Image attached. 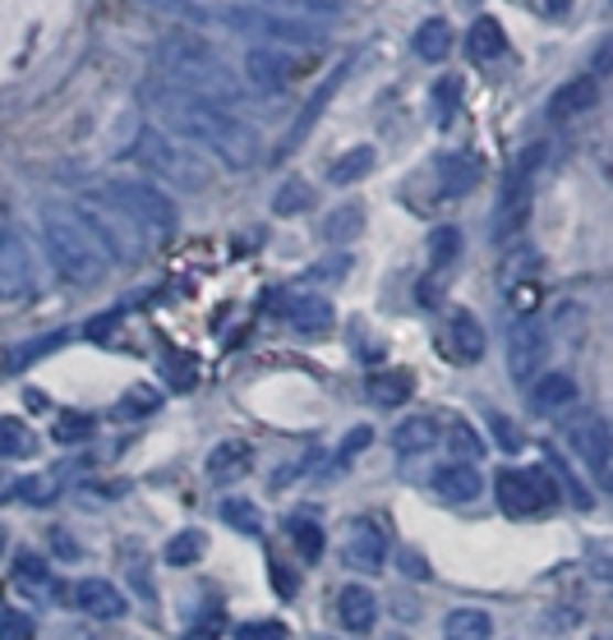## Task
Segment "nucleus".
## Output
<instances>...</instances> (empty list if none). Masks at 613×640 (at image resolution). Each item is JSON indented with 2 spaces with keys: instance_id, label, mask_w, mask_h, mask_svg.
<instances>
[{
  "instance_id": "42",
  "label": "nucleus",
  "mask_w": 613,
  "mask_h": 640,
  "mask_svg": "<svg viewBox=\"0 0 613 640\" xmlns=\"http://www.w3.org/2000/svg\"><path fill=\"white\" fill-rule=\"evenodd\" d=\"M162 10H185V0H158Z\"/></svg>"
},
{
  "instance_id": "29",
  "label": "nucleus",
  "mask_w": 613,
  "mask_h": 640,
  "mask_svg": "<svg viewBox=\"0 0 613 640\" xmlns=\"http://www.w3.org/2000/svg\"><path fill=\"white\" fill-rule=\"evenodd\" d=\"M374 171V148H355L346 152V158H337V166L327 171V181L332 185H351V181H361V175Z\"/></svg>"
},
{
  "instance_id": "22",
  "label": "nucleus",
  "mask_w": 613,
  "mask_h": 640,
  "mask_svg": "<svg viewBox=\"0 0 613 640\" xmlns=\"http://www.w3.org/2000/svg\"><path fill=\"white\" fill-rule=\"evenodd\" d=\"M577 401V382L568 373H540L535 378V392H530V405L535 411H563V405Z\"/></svg>"
},
{
  "instance_id": "13",
  "label": "nucleus",
  "mask_w": 613,
  "mask_h": 640,
  "mask_svg": "<svg viewBox=\"0 0 613 640\" xmlns=\"http://www.w3.org/2000/svg\"><path fill=\"white\" fill-rule=\"evenodd\" d=\"M595 97H600L595 74H577V79H568L563 88L549 97V120H577L581 111L595 107Z\"/></svg>"
},
{
  "instance_id": "41",
  "label": "nucleus",
  "mask_w": 613,
  "mask_h": 640,
  "mask_svg": "<svg viewBox=\"0 0 613 640\" xmlns=\"http://www.w3.org/2000/svg\"><path fill=\"white\" fill-rule=\"evenodd\" d=\"M6 640H29V622H19V618H6Z\"/></svg>"
},
{
  "instance_id": "10",
  "label": "nucleus",
  "mask_w": 613,
  "mask_h": 640,
  "mask_svg": "<svg viewBox=\"0 0 613 640\" xmlns=\"http://www.w3.org/2000/svg\"><path fill=\"white\" fill-rule=\"evenodd\" d=\"M304 65H295L287 51H268V46H259V51H249L245 56V74H249V84L259 88V93H282L295 74H300Z\"/></svg>"
},
{
  "instance_id": "27",
  "label": "nucleus",
  "mask_w": 613,
  "mask_h": 640,
  "mask_svg": "<svg viewBox=\"0 0 613 640\" xmlns=\"http://www.w3.org/2000/svg\"><path fill=\"white\" fill-rule=\"evenodd\" d=\"M222 521L232 525L236 534H249V540H259V534H264V511L254 502H245V498H226L222 502Z\"/></svg>"
},
{
  "instance_id": "35",
  "label": "nucleus",
  "mask_w": 613,
  "mask_h": 640,
  "mask_svg": "<svg viewBox=\"0 0 613 640\" xmlns=\"http://www.w3.org/2000/svg\"><path fill=\"white\" fill-rule=\"evenodd\" d=\"M236 640H287V627L282 622H240Z\"/></svg>"
},
{
  "instance_id": "19",
  "label": "nucleus",
  "mask_w": 613,
  "mask_h": 640,
  "mask_svg": "<svg viewBox=\"0 0 613 640\" xmlns=\"http://www.w3.org/2000/svg\"><path fill=\"white\" fill-rule=\"evenodd\" d=\"M74 599H79V608L88 612V618H120L125 612V595L111 581H84L79 590H74Z\"/></svg>"
},
{
  "instance_id": "14",
  "label": "nucleus",
  "mask_w": 613,
  "mask_h": 640,
  "mask_svg": "<svg viewBox=\"0 0 613 640\" xmlns=\"http://www.w3.org/2000/svg\"><path fill=\"white\" fill-rule=\"evenodd\" d=\"M337 622L346 631H355V636L374 631V622H378V599H374L369 585H346V590L337 595Z\"/></svg>"
},
{
  "instance_id": "23",
  "label": "nucleus",
  "mask_w": 613,
  "mask_h": 640,
  "mask_svg": "<svg viewBox=\"0 0 613 640\" xmlns=\"http://www.w3.org/2000/svg\"><path fill=\"white\" fill-rule=\"evenodd\" d=\"M411 46H416L420 61H443V56H452V23L448 19H424L420 29H416V37H411Z\"/></svg>"
},
{
  "instance_id": "5",
  "label": "nucleus",
  "mask_w": 613,
  "mask_h": 640,
  "mask_svg": "<svg viewBox=\"0 0 613 640\" xmlns=\"http://www.w3.org/2000/svg\"><path fill=\"white\" fill-rule=\"evenodd\" d=\"M545 162V143H530L513 175L503 185V198H498V217H494V240H513L517 230L530 221V203H535V166Z\"/></svg>"
},
{
  "instance_id": "7",
  "label": "nucleus",
  "mask_w": 613,
  "mask_h": 640,
  "mask_svg": "<svg viewBox=\"0 0 613 640\" xmlns=\"http://www.w3.org/2000/svg\"><path fill=\"white\" fill-rule=\"evenodd\" d=\"M545 350H549V337H545L540 318H535V314H517L513 332H507V369H513V378L517 382L540 378Z\"/></svg>"
},
{
  "instance_id": "40",
  "label": "nucleus",
  "mask_w": 613,
  "mask_h": 640,
  "mask_svg": "<svg viewBox=\"0 0 613 640\" xmlns=\"http://www.w3.org/2000/svg\"><path fill=\"white\" fill-rule=\"evenodd\" d=\"M595 69L604 74V69H613V33L600 42V51H595Z\"/></svg>"
},
{
  "instance_id": "4",
  "label": "nucleus",
  "mask_w": 613,
  "mask_h": 640,
  "mask_svg": "<svg viewBox=\"0 0 613 640\" xmlns=\"http://www.w3.org/2000/svg\"><path fill=\"white\" fill-rule=\"evenodd\" d=\"M51 249H56L61 272L69 281H79V286H93L107 272V253L74 217H51Z\"/></svg>"
},
{
  "instance_id": "18",
  "label": "nucleus",
  "mask_w": 613,
  "mask_h": 640,
  "mask_svg": "<svg viewBox=\"0 0 613 640\" xmlns=\"http://www.w3.org/2000/svg\"><path fill=\"white\" fill-rule=\"evenodd\" d=\"M369 401L374 405H406L416 392V373L411 369H383V373H369Z\"/></svg>"
},
{
  "instance_id": "37",
  "label": "nucleus",
  "mask_w": 613,
  "mask_h": 640,
  "mask_svg": "<svg viewBox=\"0 0 613 640\" xmlns=\"http://www.w3.org/2000/svg\"><path fill=\"white\" fill-rule=\"evenodd\" d=\"M433 101H439V120H448L452 107H456V79H443L439 88H433Z\"/></svg>"
},
{
  "instance_id": "32",
  "label": "nucleus",
  "mask_w": 613,
  "mask_h": 640,
  "mask_svg": "<svg viewBox=\"0 0 613 640\" xmlns=\"http://www.w3.org/2000/svg\"><path fill=\"white\" fill-rule=\"evenodd\" d=\"M545 456H549V475H558V479L568 484V493H572V502H577L581 511H591V507H595V498L581 489V484H577V475H568V466H563V460H558V452H553V447H545Z\"/></svg>"
},
{
  "instance_id": "2",
  "label": "nucleus",
  "mask_w": 613,
  "mask_h": 640,
  "mask_svg": "<svg viewBox=\"0 0 613 640\" xmlns=\"http://www.w3.org/2000/svg\"><path fill=\"white\" fill-rule=\"evenodd\" d=\"M162 51H166L175 88H185V93H194L203 101H217V107H226V101L236 97V79L213 61V51H203L194 42H166Z\"/></svg>"
},
{
  "instance_id": "20",
  "label": "nucleus",
  "mask_w": 613,
  "mask_h": 640,
  "mask_svg": "<svg viewBox=\"0 0 613 640\" xmlns=\"http://www.w3.org/2000/svg\"><path fill=\"white\" fill-rule=\"evenodd\" d=\"M448 341H452V355H456L462 365L484 360V327L475 323V314H452V323H448Z\"/></svg>"
},
{
  "instance_id": "15",
  "label": "nucleus",
  "mask_w": 613,
  "mask_h": 640,
  "mask_svg": "<svg viewBox=\"0 0 613 640\" xmlns=\"http://www.w3.org/2000/svg\"><path fill=\"white\" fill-rule=\"evenodd\" d=\"M466 56L480 61V65L507 56V33H503V23L494 14H480L471 29H466Z\"/></svg>"
},
{
  "instance_id": "24",
  "label": "nucleus",
  "mask_w": 613,
  "mask_h": 640,
  "mask_svg": "<svg viewBox=\"0 0 613 640\" xmlns=\"http://www.w3.org/2000/svg\"><path fill=\"white\" fill-rule=\"evenodd\" d=\"M490 636H494L490 612H480V608L448 612V640H490Z\"/></svg>"
},
{
  "instance_id": "16",
  "label": "nucleus",
  "mask_w": 613,
  "mask_h": 640,
  "mask_svg": "<svg viewBox=\"0 0 613 640\" xmlns=\"http://www.w3.org/2000/svg\"><path fill=\"white\" fill-rule=\"evenodd\" d=\"M249 456H254V447L240 443V438L217 443V447L208 452V479H213V484H236V479L249 470Z\"/></svg>"
},
{
  "instance_id": "33",
  "label": "nucleus",
  "mask_w": 613,
  "mask_h": 640,
  "mask_svg": "<svg viewBox=\"0 0 613 640\" xmlns=\"http://www.w3.org/2000/svg\"><path fill=\"white\" fill-rule=\"evenodd\" d=\"M452 452H456V456H466V460H480V456H484L480 433H475L471 424H456V429H452Z\"/></svg>"
},
{
  "instance_id": "9",
  "label": "nucleus",
  "mask_w": 613,
  "mask_h": 640,
  "mask_svg": "<svg viewBox=\"0 0 613 640\" xmlns=\"http://www.w3.org/2000/svg\"><path fill=\"white\" fill-rule=\"evenodd\" d=\"M116 198H125V213H130L148 236L166 240L175 230V208L166 203L162 189H148V185H116Z\"/></svg>"
},
{
  "instance_id": "38",
  "label": "nucleus",
  "mask_w": 613,
  "mask_h": 640,
  "mask_svg": "<svg viewBox=\"0 0 613 640\" xmlns=\"http://www.w3.org/2000/svg\"><path fill=\"white\" fill-rule=\"evenodd\" d=\"M490 424H494V438H498V443H503L507 452H517V447H521V438H517V429H513V420H503V415H494Z\"/></svg>"
},
{
  "instance_id": "36",
  "label": "nucleus",
  "mask_w": 613,
  "mask_h": 640,
  "mask_svg": "<svg viewBox=\"0 0 613 640\" xmlns=\"http://www.w3.org/2000/svg\"><path fill=\"white\" fill-rule=\"evenodd\" d=\"M369 443H374V433H369V429H355V433H346L342 447H337V466H346V460H351L355 452H365Z\"/></svg>"
},
{
  "instance_id": "28",
  "label": "nucleus",
  "mask_w": 613,
  "mask_h": 640,
  "mask_svg": "<svg viewBox=\"0 0 613 640\" xmlns=\"http://www.w3.org/2000/svg\"><path fill=\"white\" fill-rule=\"evenodd\" d=\"M203 549H208V534L181 530V534H171V544L162 549V557H166V567H194V562L203 557Z\"/></svg>"
},
{
  "instance_id": "34",
  "label": "nucleus",
  "mask_w": 613,
  "mask_h": 640,
  "mask_svg": "<svg viewBox=\"0 0 613 640\" xmlns=\"http://www.w3.org/2000/svg\"><path fill=\"white\" fill-rule=\"evenodd\" d=\"M304 203H310V189H304L300 181H291V185H282V189H277L272 208H277V213H300Z\"/></svg>"
},
{
  "instance_id": "11",
  "label": "nucleus",
  "mask_w": 613,
  "mask_h": 640,
  "mask_svg": "<svg viewBox=\"0 0 613 640\" xmlns=\"http://www.w3.org/2000/svg\"><path fill=\"white\" fill-rule=\"evenodd\" d=\"M346 562L355 572L378 576L383 567H388V534H383L374 521H355L351 540H346Z\"/></svg>"
},
{
  "instance_id": "30",
  "label": "nucleus",
  "mask_w": 613,
  "mask_h": 640,
  "mask_svg": "<svg viewBox=\"0 0 613 640\" xmlns=\"http://www.w3.org/2000/svg\"><path fill=\"white\" fill-rule=\"evenodd\" d=\"M361 226H365V213L355 208V203H346V208H337L323 221V236L327 240H355V236H361Z\"/></svg>"
},
{
  "instance_id": "1",
  "label": "nucleus",
  "mask_w": 613,
  "mask_h": 640,
  "mask_svg": "<svg viewBox=\"0 0 613 640\" xmlns=\"http://www.w3.org/2000/svg\"><path fill=\"white\" fill-rule=\"evenodd\" d=\"M158 111L171 116L175 130H185L203 148H213V158H222L226 166L245 171V166L259 162V139H254V130L226 107H217V101H203V97L171 84V88H158Z\"/></svg>"
},
{
  "instance_id": "6",
  "label": "nucleus",
  "mask_w": 613,
  "mask_h": 640,
  "mask_svg": "<svg viewBox=\"0 0 613 640\" xmlns=\"http://www.w3.org/2000/svg\"><path fill=\"white\" fill-rule=\"evenodd\" d=\"M494 493L507 517H535V511H549L558 498L549 470H498Z\"/></svg>"
},
{
  "instance_id": "31",
  "label": "nucleus",
  "mask_w": 613,
  "mask_h": 640,
  "mask_svg": "<svg viewBox=\"0 0 613 640\" xmlns=\"http://www.w3.org/2000/svg\"><path fill=\"white\" fill-rule=\"evenodd\" d=\"M456 249H462V236H456L452 226H439L429 236V259H433V268H448L456 259Z\"/></svg>"
},
{
  "instance_id": "17",
  "label": "nucleus",
  "mask_w": 613,
  "mask_h": 640,
  "mask_svg": "<svg viewBox=\"0 0 613 640\" xmlns=\"http://www.w3.org/2000/svg\"><path fill=\"white\" fill-rule=\"evenodd\" d=\"M433 443H439V420H429V415H411V420H401L392 429V452L397 456H420Z\"/></svg>"
},
{
  "instance_id": "3",
  "label": "nucleus",
  "mask_w": 613,
  "mask_h": 640,
  "mask_svg": "<svg viewBox=\"0 0 613 640\" xmlns=\"http://www.w3.org/2000/svg\"><path fill=\"white\" fill-rule=\"evenodd\" d=\"M135 152H139L143 166H152L175 189H203L208 185V162H203L198 152H190L181 139H171L166 130H148Z\"/></svg>"
},
{
  "instance_id": "12",
  "label": "nucleus",
  "mask_w": 613,
  "mask_h": 640,
  "mask_svg": "<svg viewBox=\"0 0 613 640\" xmlns=\"http://www.w3.org/2000/svg\"><path fill=\"white\" fill-rule=\"evenodd\" d=\"M433 493L448 498V502H471L484 493V479L471 460H448V466L433 470Z\"/></svg>"
},
{
  "instance_id": "26",
  "label": "nucleus",
  "mask_w": 613,
  "mask_h": 640,
  "mask_svg": "<svg viewBox=\"0 0 613 640\" xmlns=\"http://www.w3.org/2000/svg\"><path fill=\"white\" fill-rule=\"evenodd\" d=\"M287 530H291V544L300 549L304 562H319V557H323V544H327V540H323V525H319L314 517H304V511H300V517L287 521Z\"/></svg>"
},
{
  "instance_id": "8",
  "label": "nucleus",
  "mask_w": 613,
  "mask_h": 640,
  "mask_svg": "<svg viewBox=\"0 0 613 640\" xmlns=\"http://www.w3.org/2000/svg\"><path fill=\"white\" fill-rule=\"evenodd\" d=\"M568 447H572V456L581 460L591 475H609L613 470V433H609V424L604 420H595V415H585V420H577V424H568Z\"/></svg>"
},
{
  "instance_id": "43",
  "label": "nucleus",
  "mask_w": 613,
  "mask_h": 640,
  "mask_svg": "<svg viewBox=\"0 0 613 640\" xmlns=\"http://www.w3.org/2000/svg\"><path fill=\"white\" fill-rule=\"evenodd\" d=\"M319 6H337V0H319Z\"/></svg>"
},
{
  "instance_id": "39",
  "label": "nucleus",
  "mask_w": 613,
  "mask_h": 640,
  "mask_svg": "<svg viewBox=\"0 0 613 640\" xmlns=\"http://www.w3.org/2000/svg\"><path fill=\"white\" fill-rule=\"evenodd\" d=\"M272 585H277L282 595H295V576H291L287 567H277V562H272Z\"/></svg>"
},
{
  "instance_id": "21",
  "label": "nucleus",
  "mask_w": 613,
  "mask_h": 640,
  "mask_svg": "<svg viewBox=\"0 0 613 640\" xmlns=\"http://www.w3.org/2000/svg\"><path fill=\"white\" fill-rule=\"evenodd\" d=\"M475 181H480V162L471 152H452V158L439 162V189L448 198H462L466 189H475Z\"/></svg>"
},
{
  "instance_id": "25",
  "label": "nucleus",
  "mask_w": 613,
  "mask_h": 640,
  "mask_svg": "<svg viewBox=\"0 0 613 640\" xmlns=\"http://www.w3.org/2000/svg\"><path fill=\"white\" fill-rule=\"evenodd\" d=\"M287 323L295 332H304V337H323V332L332 327V304L327 300H300L295 314H287Z\"/></svg>"
}]
</instances>
